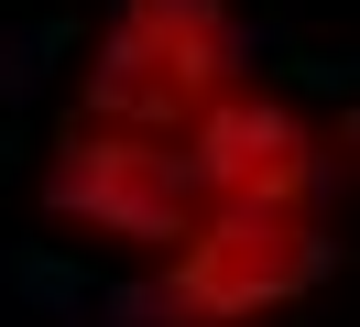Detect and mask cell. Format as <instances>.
Segmentation results:
<instances>
[{"mask_svg":"<svg viewBox=\"0 0 360 327\" xmlns=\"http://www.w3.org/2000/svg\"><path fill=\"white\" fill-rule=\"evenodd\" d=\"M338 273V218H197L131 283V327H273Z\"/></svg>","mask_w":360,"mask_h":327,"instance_id":"cell-2","label":"cell"},{"mask_svg":"<svg viewBox=\"0 0 360 327\" xmlns=\"http://www.w3.org/2000/svg\"><path fill=\"white\" fill-rule=\"evenodd\" d=\"M33 207L55 229L98 240V251L164 262L186 229H197V174H186V142H153V131H98V120H55L44 164H33Z\"/></svg>","mask_w":360,"mask_h":327,"instance_id":"cell-3","label":"cell"},{"mask_svg":"<svg viewBox=\"0 0 360 327\" xmlns=\"http://www.w3.org/2000/svg\"><path fill=\"white\" fill-rule=\"evenodd\" d=\"M186 174L207 218H328V131L262 77L186 131Z\"/></svg>","mask_w":360,"mask_h":327,"instance_id":"cell-4","label":"cell"},{"mask_svg":"<svg viewBox=\"0 0 360 327\" xmlns=\"http://www.w3.org/2000/svg\"><path fill=\"white\" fill-rule=\"evenodd\" d=\"M229 87H251V33L229 0H110L88 55H77L66 120L186 142Z\"/></svg>","mask_w":360,"mask_h":327,"instance_id":"cell-1","label":"cell"}]
</instances>
